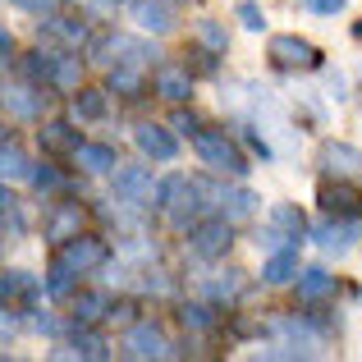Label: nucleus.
Listing matches in <instances>:
<instances>
[{
	"instance_id": "obj_15",
	"label": "nucleus",
	"mask_w": 362,
	"mask_h": 362,
	"mask_svg": "<svg viewBox=\"0 0 362 362\" xmlns=\"http://www.w3.org/2000/svg\"><path fill=\"white\" fill-rule=\"evenodd\" d=\"M97 51H106L101 60H110V64H147V55H156L147 42H133V37H106Z\"/></svg>"
},
{
	"instance_id": "obj_40",
	"label": "nucleus",
	"mask_w": 362,
	"mask_h": 362,
	"mask_svg": "<svg viewBox=\"0 0 362 362\" xmlns=\"http://www.w3.org/2000/svg\"><path fill=\"white\" fill-rule=\"evenodd\" d=\"M5 298H14V275L0 271V303H5Z\"/></svg>"
},
{
	"instance_id": "obj_20",
	"label": "nucleus",
	"mask_w": 362,
	"mask_h": 362,
	"mask_svg": "<svg viewBox=\"0 0 362 362\" xmlns=\"http://www.w3.org/2000/svg\"><path fill=\"white\" fill-rule=\"evenodd\" d=\"M55 358H106V339L97 335V330H88V326H78L74 330V344L69 349H55Z\"/></svg>"
},
{
	"instance_id": "obj_12",
	"label": "nucleus",
	"mask_w": 362,
	"mask_h": 362,
	"mask_svg": "<svg viewBox=\"0 0 362 362\" xmlns=\"http://www.w3.org/2000/svg\"><path fill=\"white\" fill-rule=\"evenodd\" d=\"M133 142H138V151L142 156H151V160H175V138H170L160 124H138L133 129Z\"/></svg>"
},
{
	"instance_id": "obj_4",
	"label": "nucleus",
	"mask_w": 362,
	"mask_h": 362,
	"mask_svg": "<svg viewBox=\"0 0 362 362\" xmlns=\"http://www.w3.org/2000/svg\"><path fill=\"white\" fill-rule=\"evenodd\" d=\"M175 349H170V339H165V330L160 326H151V321H138V326H129L124 330V358H138V362H151V358H170Z\"/></svg>"
},
{
	"instance_id": "obj_35",
	"label": "nucleus",
	"mask_w": 362,
	"mask_h": 362,
	"mask_svg": "<svg viewBox=\"0 0 362 362\" xmlns=\"http://www.w3.org/2000/svg\"><path fill=\"white\" fill-rule=\"evenodd\" d=\"M197 37H202L211 51H225V28H216V23H206V18H202V23H197Z\"/></svg>"
},
{
	"instance_id": "obj_14",
	"label": "nucleus",
	"mask_w": 362,
	"mask_h": 362,
	"mask_svg": "<svg viewBox=\"0 0 362 362\" xmlns=\"http://www.w3.org/2000/svg\"><path fill=\"white\" fill-rule=\"evenodd\" d=\"M156 92L165 101H188L193 97V74H188V64H160L156 69Z\"/></svg>"
},
{
	"instance_id": "obj_36",
	"label": "nucleus",
	"mask_w": 362,
	"mask_h": 362,
	"mask_svg": "<svg viewBox=\"0 0 362 362\" xmlns=\"http://www.w3.org/2000/svg\"><path fill=\"white\" fill-rule=\"evenodd\" d=\"M303 5H308L312 14H339V9H344V0H303Z\"/></svg>"
},
{
	"instance_id": "obj_16",
	"label": "nucleus",
	"mask_w": 362,
	"mask_h": 362,
	"mask_svg": "<svg viewBox=\"0 0 362 362\" xmlns=\"http://www.w3.org/2000/svg\"><path fill=\"white\" fill-rule=\"evenodd\" d=\"M129 9H133V23H138L142 33H170V28H175L165 0H129Z\"/></svg>"
},
{
	"instance_id": "obj_2",
	"label": "nucleus",
	"mask_w": 362,
	"mask_h": 362,
	"mask_svg": "<svg viewBox=\"0 0 362 362\" xmlns=\"http://www.w3.org/2000/svg\"><path fill=\"white\" fill-rule=\"evenodd\" d=\"M156 206L165 211V221L175 225V230H193V225L202 221V188L184 175H170L165 184L156 188Z\"/></svg>"
},
{
	"instance_id": "obj_29",
	"label": "nucleus",
	"mask_w": 362,
	"mask_h": 362,
	"mask_svg": "<svg viewBox=\"0 0 362 362\" xmlns=\"http://www.w3.org/2000/svg\"><path fill=\"white\" fill-rule=\"evenodd\" d=\"M23 74H28L33 83H51V74H55V51H28Z\"/></svg>"
},
{
	"instance_id": "obj_30",
	"label": "nucleus",
	"mask_w": 362,
	"mask_h": 362,
	"mask_svg": "<svg viewBox=\"0 0 362 362\" xmlns=\"http://www.w3.org/2000/svg\"><path fill=\"white\" fill-rule=\"evenodd\" d=\"M184 326L211 330V326H216V308H206V303H188V308H184Z\"/></svg>"
},
{
	"instance_id": "obj_27",
	"label": "nucleus",
	"mask_w": 362,
	"mask_h": 362,
	"mask_svg": "<svg viewBox=\"0 0 362 362\" xmlns=\"http://www.w3.org/2000/svg\"><path fill=\"white\" fill-rule=\"evenodd\" d=\"M33 160L14 147V142H0V179H28Z\"/></svg>"
},
{
	"instance_id": "obj_6",
	"label": "nucleus",
	"mask_w": 362,
	"mask_h": 362,
	"mask_svg": "<svg viewBox=\"0 0 362 362\" xmlns=\"http://www.w3.org/2000/svg\"><path fill=\"white\" fill-rule=\"evenodd\" d=\"M271 60L280 64V69H317L321 51L312 42H303V37H293V33H280V37H271Z\"/></svg>"
},
{
	"instance_id": "obj_26",
	"label": "nucleus",
	"mask_w": 362,
	"mask_h": 362,
	"mask_svg": "<svg viewBox=\"0 0 362 362\" xmlns=\"http://www.w3.org/2000/svg\"><path fill=\"white\" fill-rule=\"evenodd\" d=\"M74 115H78V119H101V115H106V92L78 88V92H74Z\"/></svg>"
},
{
	"instance_id": "obj_11",
	"label": "nucleus",
	"mask_w": 362,
	"mask_h": 362,
	"mask_svg": "<svg viewBox=\"0 0 362 362\" xmlns=\"http://www.w3.org/2000/svg\"><path fill=\"white\" fill-rule=\"evenodd\" d=\"M335 298V275L326 271V266H308V271H298V303H308V308H317V303Z\"/></svg>"
},
{
	"instance_id": "obj_21",
	"label": "nucleus",
	"mask_w": 362,
	"mask_h": 362,
	"mask_svg": "<svg viewBox=\"0 0 362 362\" xmlns=\"http://www.w3.org/2000/svg\"><path fill=\"white\" fill-rule=\"evenodd\" d=\"M78 225H83V211H78V202H64L60 211L46 221V239H55V243H64V239H74L78 234Z\"/></svg>"
},
{
	"instance_id": "obj_42",
	"label": "nucleus",
	"mask_w": 362,
	"mask_h": 362,
	"mask_svg": "<svg viewBox=\"0 0 362 362\" xmlns=\"http://www.w3.org/2000/svg\"><path fill=\"white\" fill-rule=\"evenodd\" d=\"M0 46H5V51H9V33H5V28H0Z\"/></svg>"
},
{
	"instance_id": "obj_31",
	"label": "nucleus",
	"mask_w": 362,
	"mask_h": 362,
	"mask_svg": "<svg viewBox=\"0 0 362 362\" xmlns=\"http://www.w3.org/2000/svg\"><path fill=\"white\" fill-rule=\"evenodd\" d=\"M28 179H33V188H37V193H55V188L64 184V179H60V170H51V165L28 170Z\"/></svg>"
},
{
	"instance_id": "obj_22",
	"label": "nucleus",
	"mask_w": 362,
	"mask_h": 362,
	"mask_svg": "<svg viewBox=\"0 0 362 362\" xmlns=\"http://www.w3.org/2000/svg\"><path fill=\"white\" fill-rule=\"evenodd\" d=\"M42 147L55 151V156H60V151H74V147H78V129H74V124H64V119L42 124Z\"/></svg>"
},
{
	"instance_id": "obj_3",
	"label": "nucleus",
	"mask_w": 362,
	"mask_h": 362,
	"mask_svg": "<svg viewBox=\"0 0 362 362\" xmlns=\"http://www.w3.org/2000/svg\"><path fill=\"white\" fill-rule=\"evenodd\" d=\"M193 147H197V156H202V165H211L216 175H243L247 170V156L234 147V138L225 129H197Z\"/></svg>"
},
{
	"instance_id": "obj_38",
	"label": "nucleus",
	"mask_w": 362,
	"mask_h": 362,
	"mask_svg": "<svg viewBox=\"0 0 362 362\" xmlns=\"http://www.w3.org/2000/svg\"><path fill=\"white\" fill-rule=\"evenodd\" d=\"M14 5H23V9H33V14H51L60 0H14Z\"/></svg>"
},
{
	"instance_id": "obj_8",
	"label": "nucleus",
	"mask_w": 362,
	"mask_h": 362,
	"mask_svg": "<svg viewBox=\"0 0 362 362\" xmlns=\"http://www.w3.org/2000/svg\"><path fill=\"white\" fill-rule=\"evenodd\" d=\"M321 170L335 179H349V184H362V151L349 147V142H326L321 147Z\"/></svg>"
},
{
	"instance_id": "obj_28",
	"label": "nucleus",
	"mask_w": 362,
	"mask_h": 362,
	"mask_svg": "<svg viewBox=\"0 0 362 362\" xmlns=\"http://www.w3.org/2000/svg\"><path fill=\"white\" fill-rule=\"evenodd\" d=\"M138 88H142L138 64H115V69H110V92H119V97H138Z\"/></svg>"
},
{
	"instance_id": "obj_45",
	"label": "nucleus",
	"mask_w": 362,
	"mask_h": 362,
	"mask_svg": "<svg viewBox=\"0 0 362 362\" xmlns=\"http://www.w3.org/2000/svg\"><path fill=\"white\" fill-rule=\"evenodd\" d=\"M110 5H129V0H110Z\"/></svg>"
},
{
	"instance_id": "obj_17",
	"label": "nucleus",
	"mask_w": 362,
	"mask_h": 362,
	"mask_svg": "<svg viewBox=\"0 0 362 362\" xmlns=\"http://www.w3.org/2000/svg\"><path fill=\"white\" fill-rule=\"evenodd\" d=\"M266 225H271V230H280L289 243H303V234H308V216H303L293 202H275L271 216H266Z\"/></svg>"
},
{
	"instance_id": "obj_19",
	"label": "nucleus",
	"mask_w": 362,
	"mask_h": 362,
	"mask_svg": "<svg viewBox=\"0 0 362 362\" xmlns=\"http://www.w3.org/2000/svg\"><path fill=\"white\" fill-rule=\"evenodd\" d=\"M262 275H266V284H289L293 275H298V243L275 247V252H271V262L262 266Z\"/></svg>"
},
{
	"instance_id": "obj_1",
	"label": "nucleus",
	"mask_w": 362,
	"mask_h": 362,
	"mask_svg": "<svg viewBox=\"0 0 362 362\" xmlns=\"http://www.w3.org/2000/svg\"><path fill=\"white\" fill-rule=\"evenodd\" d=\"M106 262H110V247L101 243V239H92V234H74V239H64L60 252H55L46 289L60 298V293H69L74 275H92V271H101Z\"/></svg>"
},
{
	"instance_id": "obj_18",
	"label": "nucleus",
	"mask_w": 362,
	"mask_h": 362,
	"mask_svg": "<svg viewBox=\"0 0 362 362\" xmlns=\"http://www.w3.org/2000/svg\"><path fill=\"white\" fill-rule=\"evenodd\" d=\"M74 160H78L88 175H110V170L119 165L115 147H106V142H78V147H74Z\"/></svg>"
},
{
	"instance_id": "obj_13",
	"label": "nucleus",
	"mask_w": 362,
	"mask_h": 362,
	"mask_svg": "<svg viewBox=\"0 0 362 362\" xmlns=\"http://www.w3.org/2000/svg\"><path fill=\"white\" fill-rule=\"evenodd\" d=\"M321 206H326V216H358L362 211V193L349 188V179H335V184L321 188Z\"/></svg>"
},
{
	"instance_id": "obj_43",
	"label": "nucleus",
	"mask_w": 362,
	"mask_h": 362,
	"mask_svg": "<svg viewBox=\"0 0 362 362\" xmlns=\"http://www.w3.org/2000/svg\"><path fill=\"white\" fill-rule=\"evenodd\" d=\"M354 37H358V42H362V18H358V23H354Z\"/></svg>"
},
{
	"instance_id": "obj_34",
	"label": "nucleus",
	"mask_w": 362,
	"mask_h": 362,
	"mask_svg": "<svg viewBox=\"0 0 362 362\" xmlns=\"http://www.w3.org/2000/svg\"><path fill=\"white\" fill-rule=\"evenodd\" d=\"M46 28H51V33L60 37V42H69V46H78L83 37H88V33H83V23H60V18H51Z\"/></svg>"
},
{
	"instance_id": "obj_32",
	"label": "nucleus",
	"mask_w": 362,
	"mask_h": 362,
	"mask_svg": "<svg viewBox=\"0 0 362 362\" xmlns=\"http://www.w3.org/2000/svg\"><path fill=\"white\" fill-rule=\"evenodd\" d=\"M239 18H243V28H247V33H262V28H266L262 5H252V0H239Z\"/></svg>"
},
{
	"instance_id": "obj_24",
	"label": "nucleus",
	"mask_w": 362,
	"mask_h": 362,
	"mask_svg": "<svg viewBox=\"0 0 362 362\" xmlns=\"http://www.w3.org/2000/svg\"><path fill=\"white\" fill-rule=\"evenodd\" d=\"M51 83H55V88H64V92H78L83 88V64H78V55H55Z\"/></svg>"
},
{
	"instance_id": "obj_23",
	"label": "nucleus",
	"mask_w": 362,
	"mask_h": 362,
	"mask_svg": "<svg viewBox=\"0 0 362 362\" xmlns=\"http://www.w3.org/2000/svg\"><path fill=\"white\" fill-rule=\"evenodd\" d=\"M106 312H110L106 293H78V298H74V321H78V326H92V321H101Z\"/></svg>"
},
{
	"instance_id": "obj_39",
	"label": "nucleus",
	"mask_w": 362,
	"mask_h": 362,
	"mask_svg": "<svg viewBox=\"0 0 362 362\" xmlns=\"http://www.w3.org/2000/svg\"><path fill=\"white\" fill-rule=\"evenodd\" d=\"M175 129L179 133H197L202 124H197V115H184V110H179V115H175Z\"/></svg>"
},
{
	"instance_id": "obj_25",
	"label": "nucleus",
	"mask_w": 362,
	"mask_h": 362,
	"mask_svg": "<svg viewBox=\"0 0 362 362\" xmlns=\"http://www.w3.org/2000/svg\"><path fill=\"white\" fill-rule=\"evenodd\" d=\"M257 197L247 193V188H230V193H221V216L225 221H243V216H252Z\"/></svg>"
},
{
	"instance_id": "obj_10",
	"label": "nucleus",
	"mask_w": 362,
	"mask_h": 362,
	"mask_svg": "<svg viewBox=\"0 0 362 362\" xmlns=\"http://www.w3.org/2000/svg\"><path fill=\"white\" fill-rule=\"evenodd\" d=\"M0 106H5L14 119H42V110H46V92H37L33 83H14V88L0 92Z\"/></svg>"
},
{
	"instance_id": "obj_7",
	"label": "nucleus",
	"mask_w": 362,
	"mask_h": 362,
	"mask_svg": "<svg viewBox=\"0 0 362 362\" xmlns=\"http://www.w3.org/2000/svg\"><path fill=\"white\" fill-rule=\"evenodd\" d=\"M312 239H317L321 252L344 257L349 247H354V243L362 239V225H358V221H344V216H330L326 225H317V230H312Z\"/></svg>"
},
{
	"instance_id": "obj_37",
	"label": "nucleus",
	"mask_w": 362,
	"mask_h": 362,
	"mask_svg": "<svg viewBox=\"0 0 362 362\" xmlns=\"http://www.w3.org/2000/svg\"><path fill=\"white\" fill-rule=\"evenodd\" d=\"M9 335H18V317L0 308V339H9Z\"/></svg>"
},
{
	"instance_id": "obj_33",
	"label": "nucleus",
	"mask_w": 362,
	"mask_h": 362,
	"mask_svg": "<svg viewBox=\"0 0 362 362\" xmlns=\"http://www.w3.org/2000/svg\"><path fill=\"white\" fill-rule=\"evenodd\" d=\"M206 293H211V298H234V293H239V271H225V280H211Z\"/></svg>"
},
{
	"instance_id": "obj_44",
	"label": "nucleus",
	"mask_w": 362,
	"mask_h": 362,
	"mask_svg": "<svg viewBox=\"0 0 362 362\" xmlns=\"http://www.w3.org/2000/svg\"><path fill=\"white\" fill-rule=\"evenodd\" d=\"M5 60H9V51H5V46H0V69H5Z\"/></svg>"
},
{
	"instance_id": "obj_5",
	"label": "nucleus",
	"mask_w": 362,
	"mask_h": 362,
	"mask_svg": "<svg viewBox=\"0 0 362 362\" xmlns=\"http://www.w3.org/2000/svg\"><path fill=\"white\" fill-rule=\"evenodd\" d=\"M230 243H234V234H230V221H225V216H216V221H197L193 230H188V247H193L197 257H206V262L225 257Z\"/></svg>"
},
{
	"instance_id": "obj_9",
	"label": "nucleus",
	"mask_w": 362,
	"mask_h": 362,
	"mask_svg": "<svg viewBox=\"0 0 362 362\" xmlns=\"http://www.w3.org/2000/svg\"><path fill=\"white\" fill-rule=\"evenodd\" d=\"M110 179H115V193H119V202H129V206H142V202H151V175H147V165H115L110 170Z\"/></svg>"
},
{
	"instance_id": "obj_41",
	"label": "nucleus",
	"mask_w": 362,
	"mask_h": 362,
	"mask_svg": "<svg viewBox=\"0 0 362 362\" xmlns=\"http://www.w3.org/2000/svg\"><path fill=\"white\" fill-rule=\"evenodd\" d=\"M0 206H14V197H9V193H5V188H0Z\"/></svg>"
}]
</instances>
